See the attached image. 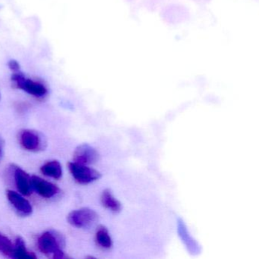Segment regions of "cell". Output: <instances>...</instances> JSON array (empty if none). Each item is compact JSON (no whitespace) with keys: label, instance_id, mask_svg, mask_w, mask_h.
<instances>
[{"label":"cell","instance_id":"9","mask_svg":"<svg viewBox=\"0 0 259 259\" xmlns=\"http://www.w3.org/2000/svg\"><path fill=\"white\" fill-rule=\"evenodd\" d=\"M15 181L18 190L23 195H30L31 194V177L23 169L16 167L15 169Z\"/></svg>","mask_w":259,"mask_h":259},{"label":"cell","instance_id":"11","mask_svg":"<svg viewBox=\"0 0 259 259\" xmlns=\"http://www.w3.org/2000/svg\"><path fill=\"white\" fill-rule=\"evenodd\" d=\"M101 201L104 207L111 210L113 213H119L122 210V204H121L120 201H118L113 196L111 191L109 189L103 191Z\"/></svg>","mask_w":259,"mask_h":259},{"label":"cell","instance_id":"4","mask_svg":"<svg viewBox=\"0 0 259 259\" xmlns=\"http://www.w3.org/2000/svg\"><path fill=\"white\" fill-rule=\"evenodd\" d=\"M69 170L72 177L80 184H88L101 178V172L89 167L87 165L80 164L75 162L69 163Z\"/></svg>","mask_w":259,"mask_h":259},{"label":"cell","instance_id":"13","mask_svg":"<svg viewBox=\"0 0 259 259\" xmlns=\"http://www.w3.org/2000/svg\"><path fill=\"white\" fill-rule=\"evenodd\" d=\"M40 170L44 175L54 179H60L63 174L61 164L57 160H53L45 163L40 168Z\"/></svg>","mask_w":259,"mask_h":259},{"label":"cell","instance_id":"14","mask_svg":"<svg viewBox=\"0 0 259 259\" xmlns=\"http://www.w3.org/2000/svg\"><path fill=\"white\" fill-rule=\"evenodd\" d=\"M96 241L98 245L103 248L108 249L112 247V239L108 230L104 226H100L97 230Z\"/></svg>","mask_w":259,"mask_h":259},{"label":"cell","instance_id":"12","mask_svg":"<svg viewBox=\"0 0 259 259\" xmlns=\"http://www.w3.org/2000/svg\"><path fill=\"white\" fill-rule=\"evenodd\" d=\"M12 257L14 258H36L34 253L28 251L25 246V242L21 237H18L14 245V250Z\"/></svg>","mask_w":259,"mask_h":259},{"label":"cell","instance_id":"1","mask_svg":"<svg viewBox=\"0 0 259 259\" xmlns=\"http://www.w3.org/2000/svg\"><path fill=\"white\" fill-rule=\"evenodd\" d=\"M63 240L57 233L45 232L39 237L37 241L39 249L44 254L49 255L54 254V258H64L65 253L61 249Z\"/></svg>","mask_w":259,"mask_h":259},{"label":"cell","instance_id":"8","mask_svg":"<svg viewBox=\"0 0 259 259\" xmlns=\"http://www.w3.org/2000/svg\"><path fill=\"white\" fill-rule=\"evenodd\" d=\"M7 198L21 214L28 216L32 213V206L30 204L29 201L25 199L20 194L14 191L10 190L7 192Z\"/></svg>","mask_w":259,"mask_h":259},{"label":"cell","instance_id":"17","mask_svg":"<svg viewBox=\"0 0 259 259\" xmlns=\"http://www.w3.org/2000/svg\"><path fill=\"white\" fill-rule=\"evenodd\" d=\"M0 144H1V142H0ZM0 154H1V148H0Z\"/></svg>","mask_w":259,"mask_h":259},{"label":"cell","instance_id":"15","mask_svg":"<svg viewBox=\"0 0 259 259\" xmlns=\"http://www.w3.org/2000/svg\"><path fill=\"white\" fill-rule=\"evenodd\" d=\"M14 250V245L5 235L0 233V252L5 255L12 257Z\"/></svg>","mask_w":259,"mask_h":259},{"label":"cell","instance_id":"10","mask_svg":"<svg viewBox=\"0 0 259 259\" xmlns=\"http://www.w3.org/2000/svg\"><path fill=\"white\" fill-rule=\"evenodd\" d=\"M178 230L180 233V236H181L183 239V242L186 244L187 246L188 249L192 252V254H198L200 252V247L198 245L195 240H194L190 235L188 233V230H186V225L184 222L181 219H179L178 221Z\"/></svg>","mask_w":259,"mask_h":259},{"label":"cell","instance_id":"2","mask_svg":"<svg viewBox=\"0 0 259 259\" xmlns=\"http://www.w3.org/2000/svg\"><path fill=\"white\" fill-rule=\"evenodd\" d=\"M98 221V214L89 207L73 210L68 215V221L77 228H89Z\"/></svg>","mask_w":259,"mask_h":259},{"label":"cell","instance_id":"5","mask_svg":"<svg viewBox=\"0 0 259 259\" xmlns=\"http://www.w3.org/2000/svg\"><path fill=\"white\" fill-rule=\"evenodd\" d=\"M19 139L21 145L28 151H41L45 145L41 135L34 130H25L21 132Z\"/></svg>","mask_w":259,"mask_h":259},{"label":"cell","instance_id":"16","mask_svg":"<svg viewBox=\"0 0 259 259\" xmlns=\"http://www.w3.org/2000/svg\"><path fill=\"white\" fill-rule=\"evenodd\" d=\"M9 66H10V69L13 72H16L19 71L20 69V66H19V63L16 60H11L9 63Z\"/></svg>","mask_w":259,"mask_h":259},{"label":"cell","instance_id":"3","mask_svg":"<svg viewBox=\"0 0 259 259\" xmlns=\"http://www.w3.org/2000/svg\"><path fill=\"white\" fill-rule=\"evenodd\" d=\"M13 81L16 83V86L21 90L27 92L29 95L37 98L45 96L48 93V89L41 83L27 78L19 71L14 72L12 77Z\"/></svg>","mask_w":259,"mask_h":259},{"label":"cell","instance_id":"6","mask_svg":"<svg viewBox=\"0 0 259 259\" xmlns=\"http://www.w3.org/2000/svg\"><path fill=\"white\" fill-rule=\"evenodd\" d=\"M99 153L95 148L87 144L79 145L74 152L75 163L83 165H90L96 163L99 159Z\"/></svg>","mask_w":259,"mask_h":259},{"label":"cell","instance_id":"7","mask_svg":"<svg viewBox=\"0 0 259 259\" xmlns=\"http://www.w3.org/2000/svg\"><path fill=\"white\" fill-rule=\"evenodd\" d=\"M31 184L37 193L44 198H52L59 192V188L56 185L46 181L37 176L31 177Z\"/></svg>","mask_w":259,"mask_h":259}]
</instances>
